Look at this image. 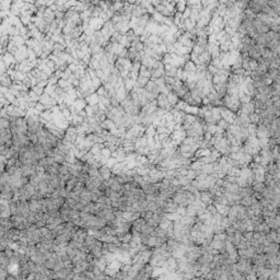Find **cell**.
I'll list each match as a JSON object with an SVG mask.
<instances>
[{"label": "cell", "instance_id": "obj_2", "mask_svg": "<svg viewBox=\"0 0 280 280\" xmlns=\"http://www.w3.org/2000/svg\"><path fill=\"white\" fill-rule=\"evenodd\" d=\"M168 100H169V102H170V104L172 105L173 107H175L176 105H177V103H179V96L176 95L175 93L174 92H170L168 94Z\"/></svg>", "mask_w": 280, "mask_h": 280}, {"label": "cell", "instance_id": "obj_1", "mask_svg": "<svg viewBox=\"0 0 280 280\" xmlns=\"http://www.w3.org/2000/svg\"><path fill=\"white\" fill-rule=\"evenodd\" d=\"M247 54H248V57L251 58V59H254V60H258L259 58H262V54H260L259 47L257 46L256 44L253 45V46L249 48V50H248Z\"/></svg>", "mask_w": 280, "mask_h": 280}, {"label": "cell", "instance_id": "obj_4", "mask_svg": "<svg viewBox=\"0 0 280 280\" xmlns=\"http://www.w3.org/2000/svg\"><path fill=\"white\" fill-rule=\"evenodd\" d=\"M279 72H280V71H279L278 69H269V70H268V75L270 76V78H272V80H274V79L276 78V77H277L278 75H279Z\"/></svg>", "mask_w": 280, "mask_h": 280}, {"label": "cell", "instance_id": "obj_3", "mask_svg": "<svg viewBox=\"0 0 280 280\" xmlns=\"http://www.w3.org/2000/svg\"><path fill=\"white\" fill-rule=\"evenodd\" d=\"M249 121H251V124L254 125H259V115L257 113H253V114H249Z\"/></svg>", "mask_w": 280, "mask_h": 280}]
</instances>
